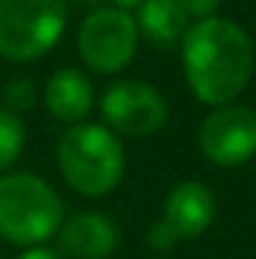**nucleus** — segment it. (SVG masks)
Returning <instances> with one entry per match:
<instances>
[{
  "instance_id": "obj_14",
  "label": "nucleus",
  "mask_w": 256,
  "mask_h": 259,
  "mask_svg": "<svg viewBox=\"0 0 256 259\" xmlns=\"http://www.w3.org/2000/svg\"><path fill=\"white\" fill-rule=\"evenodd\" d=\"M149 245L155 251H171L176 243H179V234H176V229L168 224L166 218H160V221H155V224L149 226Z\"/></svg>"
},
{
  "instance_id": "obj_18",
  "label": "nucleus",
  "mask_w": 256,
  "mask_h": 259,
  "mask_svg": "<svg viewBox=\"0 0 256 259\" xmlns=\"http://www.w3.org/2000/svg\"><path fill=\"white\" fill-rule=\"evenodd\" d=\"M0 259H3V254H0Z\"/></svg>"
},
{
  "instance_id": "obj_13",
  "label": "nucleus",
  "mask_w": 256,
  "mask_h": 259,
  "mask_svg": "<svg viewBox=\"0 0 256 259\" xmlns=\"http://www.w3.org/2000/svg\"><path fill=\"white\" fill-rule=\"evenodd\" d=\"M36 100H39V91H36V83L28 77L9 80V83L3 85V91H0V105H3V110L17 113V116L33 110Z\"/></svg>"
},
{
  "instance_id": "obj_5",
  "label": "nucleus",
  "mask_w": 256,
  "mask_h": 259,
  "mask_svg": "<svg viewBox=\"0 0 256 259\" xmlns=\"http://www.w3.org/2000/svg\"><path fill=\"white\" fill-rule=\"evenodd\" d=\"M138 22L130 11L116 6H96L80 22L77 53L88 69L116 75L127 69L138 53Z\"/></svg>"
},
{
  "instance_id": "obj_8",
  "label": "nucleus",
  "mask_w": 256,
  "mask_h": 259,
  "mask_svg": "<svg viewBox=\"0 0 256 259\" xmlns=\"http://www.w3.org/2000/svg\"><path fill=\"white\" fill-rule=\"evenodd\" d=\"M58 251L72 259H108L119 248L121 232L105 212H77L66 218L58 229Z\"/></svg>"
},
{
  "instance_id": "obj_12",
  "label": "nucleus",
  "mask_w": 256,
  "mask_h": 259,
  "mask_svg": "<svg viewBox=\"0 0 256 259\" xmlns=\"http://www.w3.org/2000/svg\"><path fill=\"white\" fill-rule=\"evenodd\" d=\"M25 149V124L17 113L0 108V174L20 160Z\"/></svg>"
},
{
  "instance_id": "obj_9",
  "label": "nucleus",
  "mask_w": 256,
  "mask_h": 259,
  "mask_svg": "<svg viewBox=\"0 0 256 259\" xmlns=\"http://www.w3.org/2000/svg\"><path fill=\"white\" fill-rule=\"evenodd\" d=\"M215 212H218L215 193L204 182L196 180L179 182L166 196V204H163V218L176 229L179 240L201 237L212 226Z\"/></svg>"
},
{
  "instance_id": "obj_15",
  "label": "nucleus",
  "mask_w": 256,
  "mask_h": 259,
  "mask_svg": "<svg viewBox=\"0 0 256 259\" xmlns=\"http://www.w3.org/2000/svg\"><path fill=\"white\" fill-rule=\"evenodd\" d=\"M182 9L187 11L193 22L196 20H207V17H215L218 9H221V0H179Z\"/></svg>"
},
{
  "instance_id": "obj_11",
  "label": "nucleus",
  "mask_w": 256,
  "mask_h": 259,
  "mask_svg": "<svg viewBox=\"0 0 256 259\" xmlns=\"http://www.w3.org/2000/svg\"><path fill=\"white\" fill-rule=\"evenodd\" d=\"M138 33L157 47H174L190 28V17L179 0H143L138 6Z\"/></svg>"
},
{
  "instance_id": "obj_16",
  "label": "nucleus",
  "mask_w": 256,
  "mask_h": 259,
  "mask_svg": "<svg viewBox=\"0 0 256 259\" xmlns=\"http://www.w3.org/2000/svg\"><path fill=\"white\" fill-rule=\"evenodd\" d=\"M17 259H64V254H61L58 248H50V245H30V248H25Z\"/></svg>"
},
{
  "instance_id": "obj_2",
  "label": "nucleus",
  "mask_w": 256,
  "mask_h": 259,
  "mask_svg": "<svg viewBox=\"0 0 256 259\" xmlns=\"http://www.w3.org/2000/svg\"><path fill=\"white\" fill-rule=\"evenodd\" d=\"M58 168L75 193L99 199L119 188L124 177V144L105 124H72L58 141Z\"/></svg>"
},
{
  "instance_id": "obj_3",
  "label": "nucleus",
  "mask_w": 256,
  "mask_h": 259,
  "mask_svg": "<svg viewBox=\"0 0 256 259\" xmlns=\"http://www.w3.org/2000/svg\"><path fill=\"white\" fill-rule=\"evenodd\" d=\"M64 224V204L50 182L33 171L0 177V240L11 245H41Z\"/></svg>"
},
{
  "instance_id": "obj_4",
  "label": "nucleus",
  "mask_w": 256,
  "mask_h": 259,
  "mask_svg": "<svg viewBox=\"0 0 256 259\" xmlns=\"http://www.w3.org/2000/svg\"><path fill=\"white\" fill-rule=\"evenodd\" d=\"M66 0H0V58L25 64L47 55L66 30Z\"/></svg>"
},
{
  "instance_id": "obj_17",
  "label": "nucleus",
  "mask_w": 256,
  "mask_h": 259,
  "mask_svg": "<svg viewBox=\"0 0 256 259\" xmlns=\"http://www.w3.org/2000/svg\"><path fill=\"white\" fill-rule=\"evenodd\" d=\"M85 3H94V6H116V9L132 11V9H138L143 0H85Z\"/></svg>"
},
{
  "instance_id": "obj_1",
  "label": "nucleus",
  "mask_w": 256,
  "mask_h": 259,
  "mask_svg": "<svg viewBox=\"0 0 256 259\" xmlns=\"http://www.w3.org/2000/svg\"><path fill=\"white\" fill-rule=\"evenodd\" d=\"M179 47L185 80L198 102L210 108L229 105L248 89L256 50L251 33L234 20L215 14L190 22Z\"/></svg>"
},
{
  "instance_id": "obj_10",
  "label": "nucleus",
  "mask_w": 256,
  "mask_h": 259,
  "mask_svg": "<svg viewBox=\"0 0 256 259\" xmlns=\"http://www.w3.org/2000/svg\"><path fill=\"white\" fill-rule=\"evenodd\" d=\"M44 108L64 124H80L94 108V83L80 69H56L44 85Z\"/></svg>"
},
{
  "instance_id": "obj_6",
  "label": "nucleus",
  "mask_w": 256,
  "mask_h": 259,
  "mask_svg": "<svg viewBox=\"0 0 256 259\" xmlns=\"http://www.w3.org/2000/svg\"><path fill=\"white\" fill-rule=\"evenodd\" d=\"M105 127L127 138H146L163 130L168 119V105L155 85L143 80H119L108 85L99 100Z\"/></svg>"
},
{
  "instance_id": "obj_7",
  "label": "nucleus",
  "mask_w": 256,
  "mask_h": 259,
  "mask_svg": "<svg viewBox=\"0 0 256 259\" xmlns=\"http://www.w3.org/2000/svg\"><path fill=\"white\" fill-rule=\"evenodd\" d=\"M204 157L223 168H234L256 157V110L240 102L218 105L198 130Z\"/></svg>"
}]
</instances>
